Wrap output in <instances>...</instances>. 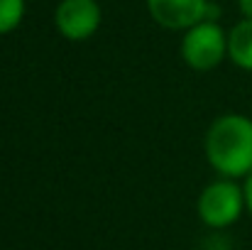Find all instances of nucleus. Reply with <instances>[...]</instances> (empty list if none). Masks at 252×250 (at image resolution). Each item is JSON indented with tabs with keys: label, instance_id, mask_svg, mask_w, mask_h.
<instances>
[{
	"label": "nucleus",
	"instance_id": "7ed1b4c3",
	"mask_svg": "<svg viewBox=\"0 0 252 250\" xmlns=\"http://www.w3.org/2000/svg\"><path fill=\"white\" fill-rule=\"evenodd\" d=\"M245 211V191L235 179H218L198 196V218L208 228H228Z\"/></svg>",
	"mask_w": 252,
	"mask_h": 250
},
{
	"label": "nucleus",
	"instance_id": "0eeeda50",
	"mask_svg": "<svg viewBox=\"0 0 252 250\" xmlns=\"http://www.w3.org/2000/svg\"><path fill=\"white\" fill-rule=\"evenodd\" d=\"M25 17V0H0V35L20 27Z\"/></svg>",
	"mask_w": 252,
	"mask_h": 250
},
{
	"label": "nucleus",
	"instance_id": "f03ea898",
	"mask_svg": "<svg viewBox=\"0 0 252 250\" xmlns=\"http://www.w3.org/2000/svg\"><path fill=\"white\" fill-rule=\"evenodd\" d=\"M228 57V32L211 20H203L184 32L181 59L196 71H211Z\"/></svg>",
	"mask_w": 252,
	"mask_h": 250
},
{
	"label": "nucleus",
	"instance_id": "20e7f679",
	"mask_svg": "<svg viewBox=\"0 0 252 250\" xmlns=\"http://www.w3.org/2000/svg\"><path fill=\"white\" fill-rule=\"evenodd\" d=\"M103 12L98 0H62L54 10L57 32L71 42H84L100 27Z\"/></svg>",
	"mask_w": 252,
	"mask_h": 250
},
{
	"label": "nucleus",
	"instance_id": "f257e3e1",
	"mask_svg": "<svg viewBox=\"0 0 252 250\" xmlns=\"http://www.w3.org/2000/svg\"><path fill=\"white\" fill-rule=\"evenodd\" d=\"M206 157L225 179L252 174V118L243 113L216 118L206 133Z\"/></svg>",
	"mask_w": 252,
	"mask_h": 250
},
{
	"label": "nucleus",
	"instance_id": "39448f33",
	"mask_svg": "<svg viewBox=\"0 0 252 250\" xmlns=\"http://www.w3.org/2000/svg\"><path fill=\"white\" fill-rule=\"evenodd\" d=\"M211 0H147L152 20L167 30H189L206 20Z\"/></svg>",
	"mask_w": 252,
	"mask_h": 250
},
{
	"label": "nucleus",
	"instance_id": "1a4fd4ad",
	"mask_svg": "<svg viewBox=\"0 0 252 250\" xmlns=\"http://www.w3.org/2000/svg\"><path fill=\"white\" fill-rule=\"evenodd\" d=\"M238 7L245 20H252V0H238Z\"/></svg>",
	"mask_w": 252,
	"mask_h": 250
},
{
	"label": "nucleus",
	"instance_id": "423d86ee",
	"mask_svg": "<svg viewBox=\"0 0 252 250\" xmlns=\"http://www.w3.org/2000/svg\"><path fill=\"white\" fill-rule=\"evenodd\" d=\"M228 59L235 67L252 71V20L243 17L228 32Z\"/></svg>",
	"mask_w": 252,
	"mask_h": 250
},
{
	"label": "nucleus",
	"instance_id": "6e6552de",
	"mask_svg": "<svg viewBox=\"0 0 252 250\" xmlns=\"http://www.w3.org/2000/svg\"><path fill=\"white\" fill-rule=\"evenodd\" d=\"M243 191H245V209L250 211V216H252V174H248V177H245Z\"/></svg>",
	"mask_w": 252,
	"mask_h": 250
}]
</instances>
